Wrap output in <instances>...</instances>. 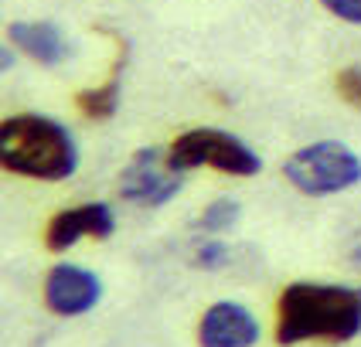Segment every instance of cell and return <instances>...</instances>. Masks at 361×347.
I'll list each match as a JSON object with an SVG mask.
<instances>
[{
	"label": "cell",
	"instance_id": "cell-8",
	"mask_svg": "<svg viewBox=\"0 0 361 347\" xmlns=\"http://www.w3.org/2000/svg\"><path fill=\"white\" fill-rule=\"evenodd\" d=\"M256 341H259V324L235 300H219L201 313L198 347H252Z\"/></svg>",
	"mask_w": 361,
	"mask_h": 347
},
{
	"label": "cell",
	"instance_id": "cell-13",
	"mask_svg": "<svg viewBox=\"0 0 361 347\" xmlns=\"http://www.w3.org/2000/svg\"><path fill=\"white\" fill-rule=\"evenodd\" d=\"M195 263L201 269H221V265L228 263V245L219 242V239H208V242H201L195 248Z\"/></svg>",
	"mask_w": 361,
	"mask_h": 347
},
{
	"label": "cell",
	"instance_id": "cell-11",
	"mask_svg": "<svg viewBox=\"0 0 361 347\" xmlns=\"http://www.w3.org/2000/svg\"><path fill=\"white\" fill-rule=\"evenodd\" d=\"M239 218H242V204L235 198H215L201 211L198 228L208 232V235H219V232H228L232 225H239Z\"/></svg>",
	"mask_w": 361,
	"mask_h": 347
},
{
	"label": "cell",
	"instance_id": "cell-3",
	"mask_svg": "<svg viewBox=\"0 0 361 347\" xmlns=\"http://www.w3.org/2000/svg\"><path fill=\"white\" fill-rule=\"evenodd\" d=\"M283 177L307 198H331L361 184V157L341 140H317L283 160Z\"/></svg>",
	"mask_w": 361,
	"mask_h": 347
},
{
	"label": "cell",
	"instance_id": "cell-6",
	"mask_svg": "<svg viewBox=\"0 0 361 347\" xmlns=\"http://www.w3.org/2000/svg\"><path fill=\"white\" fill-rule=\"evenodd\" d=\"M102 300V279L92 269L59 263L44 276V306L59 317H82Z\"/></svg>",
	"mask_w": 361,
	"mask_h": 347
},
{
	"label": "cell",
	"instance_id": "cell-7",
	"mask_svg": "<svg viewBox=\"0 0 361 347\" xmlns=\"http://www.w3.org/2000/svg\"><path fill=\"white\" fill-rule=\"evenodd\" d=\"M116 232V215L106 201L75 204L65 208L59 215H51V222L44 225V248L48 252H65L82 239H109Z\"/></svg>",
	"mask_w": 361,
	"mask_h": 347
},
{
	"label": "cell",
	"instance_id": "cell-5",
	"mask_svg": "<svg viewBox=\"0 0 361 347\" xmlns=\"http://www.w3.org/2000/svg\"><path fill=\"white\" fill-rule=\"evenodd\" d=\"M180 174H174L164 153L157 146L137 150L133 160L123 167L120 174V198L130 204H143V208H164L180 194Z\"/></svg>",
	"mask_w": 361,
	"mask_h": 347
},
{
	"label": "cell",
	"instance_id": "cell-1",
	"mask_svg": "<svg viewBox=\"0 0 361 347\" xmlns=\"http://www.w3.org/2000/svg\"><path fill=\"white\" fill-rule=\"evenodd\" d=\"M361 334V289L338 283H300L283 286L276 300V344L293 347L303 341L344 344Z\"/></svg>",
	"mask_w": 361,
	"mask_h": 347
},
{
	"label": "cell",
	"instance_id": "cell-14",
	"mask_svg": "<svg viewBox=\"0 0 361 347\" xmlns=\"http://www.w3.org/2000/svg\"><path fill=\"white\" fill-rule=\"evenodd\" d=\"M327 14H334L344 24H355L361 27V0H317Z\"/></svg>",
	"mask_w": 361,
	"mask_h": 347
},
{
	"label": "cell",
	"instance_id": "cell-10",
	"mask_svg": "<svg viewBox=\"0 0 361 347\" xmlns=\"http://www.w3.org/2000/svg\"><path fill=\"white\" fill-rule=\"evenodd\" d=\"M123 61H126V55L113 65L109 79L92 85V89H82L75 96V106H79L82 116H89V120H113L116 116V109H120V85H123Z\"/></svg>",
	"mask_w": 361,
	"mask_h": 347
},
{
	"label": "cell",
	"instance_id": "cell-4",
	"mask_svg": "<svg viewBox=\"0 0 361 347\" xmlns=\"http://www.w3.org/2000/svg\"><path fill=\"white\" fill-rule=\"evenodd\" d=\"M167 167L174 174H188V170H198V167H212L221 174H232V177H256L262 170V160L256 157V150L245 140L215 130V126H195V130H184L180 137H174V143L167 146L164 153Z\"/></svg>",
	"mask_w": 361,
	"mask_h": 347
},
{
	"label": "cell",
	"instance_id": "cell-9",
	"mask_svg": "<svg viewBox=\"0 0 361 347\" xmlns=\"http://www.w3.org/2000/svg\"><path fill=\"white\" fill-rule=\"evenodd\" d=\"M7 41L44 68H55L68 58V38L55 20H14L7 24Z\"/></svg>",
	"mask_w": 361,
	"mask_h": 347
},
{
	"label": "cell",
	"instance_id": "cell-2",
	"mask_svg": "<svg viewBox=\"0 0 361 347\" xmlns=\"http://www.w3.org/2000/svg\"><path fill=\"white\" fill-rule=\"evenodd\" d=\"M0 163L31 181H68L79 170V143L51 116L18 113L0 122Z\"/></svg>",
	"mask_w": 361,
	"mask_h": 347
},
{
	"label": "cell",
	"instance_id": "cell-12",
	"mask_svg": "<svg viewBox=\"0 0 361 347\" xmlns=\"http://www.w3.org/2000/svg\"><path fill=\"white\" fill-rule=\"evenodd\" d=\"M334 89L351 109H361V68L358 65H348L334 75Z\"/></svg>",
	"mask_w": 361,
	"mask_h": 347
}]
</instances>
